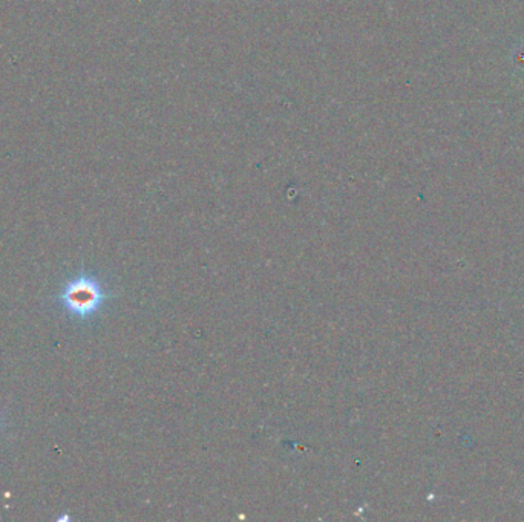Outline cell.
I'll list each match as a JSON object with an SVG mask.
<instances>
[{
  "mask_svg": "<svg viewBox=\"0 0 524 522\" xmlns=\"http://www.w3.org/2000/svg\"><path fill=\"white\" fill-rule=\"evenodd\" d=\"M99 279L82 274L69 281L59 299L63 308L78 319L92 317L108 299Z\"/></svg>",
  "mask_w": 524,
  "mask_h": 522,
  "instance_id": "obj_1",
  "label": "cell"
}]
</instances>
